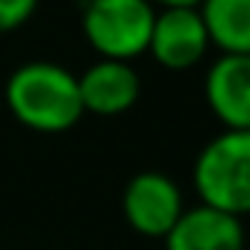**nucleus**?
Segmentation results:
<instances>
[{
	"label": "nucleus",
	"instance_id": "obj_1",
	"mask_svg": "<svg viewBox=\"0 0 250 250\" xmlns=\"http://www.w3.org/2000/svg\"><path fill=\"white\" fill-rule=\"evenodd\" d=\"M3 97L12 118L36 133H65L85 115L77 74L50 59L18 65L6 80Z\"/></svg>",
	"mask_w": 250,
	"mask_h": 250
},
{
	"label": "nucleus",
	"instance_id": "obj_2",
	"mask_svg": "<svg viewBox=\"0 0 250 250\" xmlns=\"http://www.w3.org/2000/svg\"><path fill=\"white\" fill-rule=\"evenodd\" d=\"M194 191L212 209L250 212V130H224L197 153Z\"/></svg>",
	"mask_w": 250,
	"mask_h": 250
},
{
	"label": "nucleus",
	"instance_id": "obj_3",
	"mask_svg": "<svg viewBox=\"0 0 250 250\" xmlns=\"http://www.w3.org/2000/svg\"><path fill=\"white\" fill-rule=\"evenodd\" d=\"M156 6L150 0H85L80 24L100 59L130 62L147 53Z\"/></svg>",
	"mask_w": 250,
	"mask_h": 250
},
{
	"label": "nucleus",
	"instance_id": "obj_4",
	"mask_svg": "<svg viewBox=\"0 0 250 250\" xmlns=\"http://www.w3.org/2000/svg\"><path fill=\"white\" fill-rule=\"evenodd\" d=\"M124 218L133 232L145 238H165L177 218L183 215V191L180 186L162 171H142L136 174L121 197Z\"/></svg>",
	"mask_w": 250,
	"mask_h": 250
},
{
	"label": "nucleus",
	"instance_id": "obj_5",
	"mask_svg": "<svg viewBox=\"0 0 250 250\" xmlns=\"http://www.w3.org/2000/svg\"><path fill=\"white\" fill-rule=\"evenodd\" d=\"M209 33L197 9H162L153 18L147 53L168 71H188L209 53Z\"/></svg>",
	"mask_w": 250,
	"mask_h": 250
},
{
	"label": "nucleus",
	"instance_id": "obj_6",
	"mask_svg": "<svg viewBox=\"0 0 250 250\" xmlns=\"http://www.w3.org/2000/svg\"><path fill=\"white\" fill-rule=\"evenodd\" d=\"M77 83H80L83 112L100 118H115L130 112L142 94L139 71L121 59H97L77 77Z\"/></svg>",
	"mask_w": 250,
	"mask_h": 250
},
{
	"label": "nucleus",
	"instance_id": "obj_7",
	"mask_svg": "<svg viewBox=\"0 0 250 250\" xmlns=\"http://www.w3.org/2000/svg\"><path fill=\"white\" fill-rule=\"evenodd\" d=\"M203 91L227 130H250V56L221 53L206 71Z\"/></svg>",
	"mask_w": 250,
	"mask_h": 250
},
{
	"label": "nucleus",
	"instance_id": "obj_8",
	"mask_svg": "<svg viewBox=\"0 0 250 250\" xmlns=\"http://www.w3.org/2000/svg\"><path fill=\"white\" fill-rule=\"evenodd\" d=\"M165 250H244L241 218L206 203L188 206L165 235Z\"/></svg>",
	"mask_w": 250,
	"mask_h": 250
},
{
	"label": "nucleus",
	"instance_id": "obj_9",
	"mask_svg": "<svg viewBox=\"0 0 250 250\" xmlns=\"http://www.w3.org/2000/svg\"><path fill=\"white\" fill-rule=\"evenodd\" d=\"M197 12L212 47L221 53L250 56V0H203Z\"/></svg>",
	"mask_w": 250,
	"mask_h": 250
},
{
	"label": "nucleus",
	"instance_id": "obj_10",
	"mask_svg": "<svg viewBox=\"0 0 250 250\" xmlns=\"http://www.w3.org/2000/svg\"><path fill=\"white\" fill-rule=\"evenodd\" d=\"M39 9V0H0V36L21 30Z\"/></svg>",
	"mask_w": 250,
	"mask_h": 250
},
{
	"label": "nucleus",
	"instance_id": "obj_11",
	"mask_svg": "<svg viewBox=\"0 0 250 250\" xmlns=\"http://www.w3.org/2000/svg\"><path fill=\"white\" fill-rule=\"evenodd\" d=\"M153 6H162V9H180V6H191V9H197L203 0H150Z\"/></svg>",
	"mask_w": 250,
	"mask_h": 250
}]
</instances>
